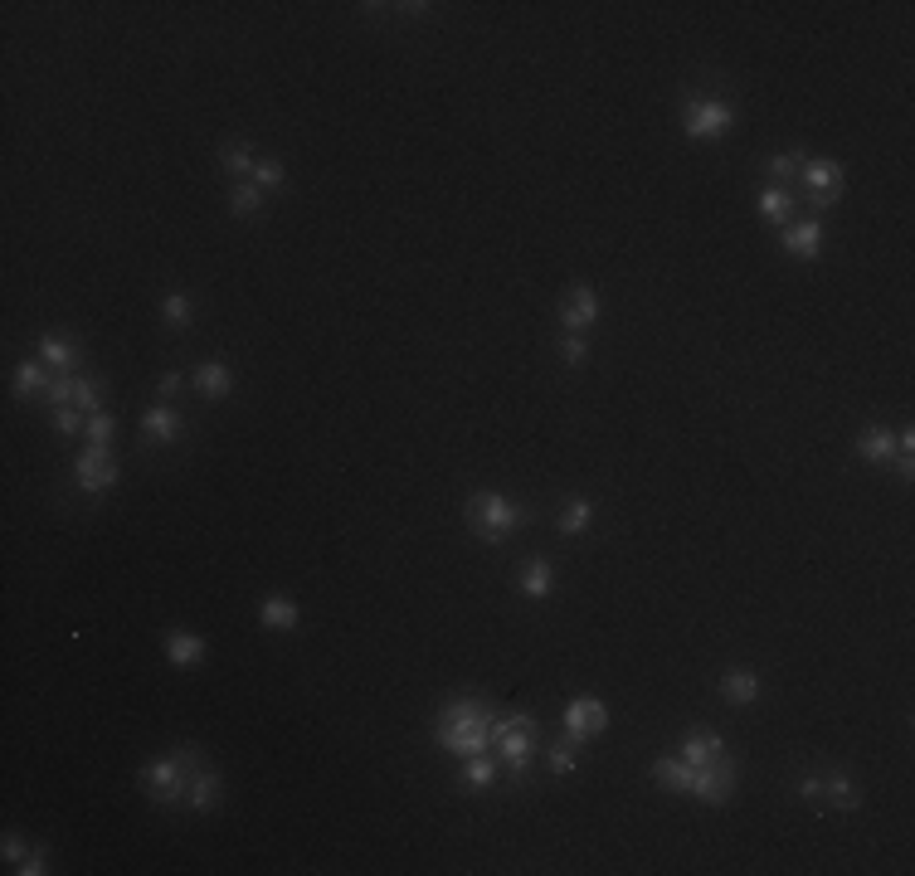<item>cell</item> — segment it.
Instances as JSON below:
<instances>
[{"label":"cell","mask_w":915,"mask_h":876,"mask_svg":"<svg viewBox=\"0 0 915 876\" xmlns=\"http://www.w3.org/2000/svg\"><path fill=\"white\" fill-rule=\"evenodd\" d=\"M492 721H497V711L482 696H453V701H443L439 716H434L439 750L458 755V760H473L482 750H492Z\"/></svg>","instance_id":"cell-1"},{"label":"cell","mask_w":915,"mask_h":876,"mask_svg":"<svg viewBox=\"0 0 915 876\" xmlns=\"http://www.w3.org/2000/svg\"><path fill=\"white\" fill-rule=\"evenodd\" d=\"M536 740H541V721L531 711H512V716L492 721V755H497V769L512 784L526 779V769L536 760Z\"/></svg>","instance_id":"cell-2"},{"label":"cell","mask_w":915,"mask_h":876,"mask_svg":"<svg viewBox=\"0 0 915 876\" xmlns=\"http://www.w3.org/2000/svg\"><path fill=\"white\" fill-rule=\"evenodd\" d=\"M200 765H205V755H200L195 745H176L171 755H161V760L142 765L137 784H142V794H147L151 803L171 808V803H185V794H190V779H195V769H200Z\"/></svg>","instance_id":"cell-3"},{"label":"cell","mask_w":915,"mask_h":876,"mask_svg":"<svg viewBox=\"0 0 915 876\" xmlns=\"http://www.w3.org/2000/svg\"><path fill=\"white\" fill-rule=\"evenodd\" d=\"M463 516H468L473 536L477 541H487V546H507L516 531L526 526V511L516 507L512 497H502V492H473L468 507H463Z\"/></svg>","instance_id":"cell-4"},{"label":"cell","mask_w":915,"mask_h":876,"mask_svg":"<svg viewBox=\"0 0 915 876\" xmlns=\"http://www.w3.org/2000/svg\"><path fill=\"white\" fill-rule=\"evenodd\" d=\"M731 122H735V103H726V98H687V108H682V132L692 142L726 137Z\"/></svg>","instance_id":"cell-5"},{"label":"cell","mask_w":915,"mask_h":876,"mask_svg":"<svg viewBox=\"0 0 915 876\" xmlns=\"http://www.w3.org/2000/svg\"><path fill=\"white\" fill-rule=\"evenodd\" d=\"M735 779H740L735 760H731V755H716L711 765H696L692 769V799L711 803V808H721V803L735 799Z\"/></svg>","instance_id":"cell-6"},{"label":"cell","mask_w":915,"mask_h":876,"mask_svg":"<svg viewBox=\"0 0 915 876\" xmlns=\"http://www.w3.org/2000/svg\"><path fill=\"white\" fill-rule=\"evenodd\" d=\"M74 482L83 492H112L117 487V458H112V448H98V443H88L83 453L74 458Z\"/></svg>","instance_id":"cell-7"},{"label":"cell","mask_w":915,"mask_h":876,"mask_svg":"<svg viewBox=\"0 0 915 876\" xmlns=\"http://www.w3.org/2000/svg\"><path fill=\"white\" fill-rule=\"evenodd\" d=\"M565 730H570L575 745L589 740V735H604V730H609V706H604L599 696H575V701L565 706Z\"/></svg>","instance_id":"cell-8"},{"label":"cell","mask_w":915,"mask_h":876,"mask_svg":"<svg viewBox=\"0 0 915 876\" xmlns=\"http://www.w3.org/2000/svg\"><path fill=\"white\" fill-rule=\"evenodd\" d=\"M799 181H804V190H808V200L813 205H833L842 195V166L838 161H828V156H808L804 161V171H799Z\"/></svg>","instance_id":"cell-9"},{"label":"cell","mask_w":915,"mask_h":876,"mask_svg":"<svg viewBox=\"0 0 915 876\" xmlns=\"http://www.w3.org/2000/svg\"><path fill=\"white\" fill-rule=\"evenodd\" d=\"M594 317H599V297H594V288H589V283H575V288L565 292V307H560L565 331H585Z\"/></svg>","instance_id":"cell-10"},{"label":"cell","mask_w":915,"mask_h":876,"mask_svg":"<svg viewBox=\"0 0 915 876\" xmlns=\"http://www.w3.org/2000/svg\"><path fill=\"white\" fill-rule=\"evenodd\" d=\"M784 254L813 263V258L823 254V224H818V219H799V224H789V229H784Z\"/></svg>","instance_id":"cell-11"},{"label":"cell","mask_w":915,"mask_h":876,"mask_svg":"<svg viewBox=\"0 0 915 876\" xmlns=\"http://www.w3.org/2000/svg\"><path fill=\"white\" fill-rule=\"evenodd\" d=\"M190 385L205 395V400H224L229 390H234V370L224 361H200L195 370H190Z\"/></svg>","instance_id":"cell-12"},{"label":"cell","mask_w":915,"mask_h":876,"mask_svg":"<svg viewBox=\"0 0 915 876\" xmlns=\"http://www.w3.org/2000/svg\"><path fill=\"white\" fill-rule=\"evenodd\" d=\"M220 799H224V779L210 765H200V769H195V779H190L185 808H190V813H210V808H215Z\"/></svg>","instance_id":"cell-13"},{"label":"cell","mask_w":915,"mask_h":876,"mask_svg":"<svg viewBox=\"0 0 915 876\" xmlns=\"http://www.w3.org/2000/svg\"><path fill=\"white\" fill-rule=\"evenodd\" d=\"M35 356L49 365L54 375H74L78 370V341H69V336H39Z\"/></svg>","instance_id":"cell-14"},{"label":"cell","mask_w":915,"mask_h":876,"mask_svg":"<svg viewBox=\"0 0 915 876\" xmlns=\"http://www.w3.org/2000/svg\"><path fill=\"white\" fill-rule=\"evenodd\" d=\"M716 755H726V740H721L716 730L696 726V730H687V735H682V760H687L692 769L696 765H711Z\"/></svg>","instance_id":"cell-15"},{"label":"cell","mask_w":915,"mask_h":876,"mask_svg":"<svg viewBox=\"0 0 915 876\" xmlns=\"http://www.w3.org/2000/svg\"><path fill=\"white\" fill-rule=\"evenodd\" d=\"M258 623L273 628V633H293L297 623H302V609H297L288 594H268V599L258 604Z\"/></svg>","instance_id":"cell-16"},{"label":"cell","mask_w":915,"mask_h":876,"mask_svg":"<svg viewBox=\"0 0 915 876\" xmlns=\"http://www.w3.org/2000/svg\"><path fill=\"white\" fill-rule=\"evenodd\" d=\"M185 429V419L171 409V404H151L147 414H142V434L151 438V443H176Z\"/></svg>","instance_id":"cell-17"},{"label":"cell","mask_w":915,"mask_h":876,"mask_svg":"<svg viewBox=\"0 0 915 876\" xmlns=\"http://www.w3.org/2000/svg\"><path fill=\"white\" fill-rule=\"evenodd\" d=\"M166 662H171V667H195V662H205V638H200V633H185V628H171V633H166Z\"/></svg>","instance_id":"cell-18"},{"label":"cell","mask_w":915,"mask_h":876,"mask_svg":"<svg viewBox=\"0 0 915 876\" xmlns=\"http://www.w3.org/2000/svg\"><path fill=\"white\" fill-rule=\"evenodd\" d=\"M857 458H867V463H891V458H896V434L881 429V424H867V429L857 434Z\"/></svg>","instance_id":"cell-19"},{"label":"cell","mask_w":915,"mask_h":876,"mask_svg":"<svg viewBox=\"0 0 915 876\" xmlns=\"http://www.w3.org/2000/svg\"><path fill=\"white\" fill-rule=\"evenodd\" d=\"M653 779H658L667 794H692V765L682 755H662L653 760Z\"/></svg>","instance_id":"cell-20"},{"label":"cell","mask_w":915,"mask_h":876,"mask_svg":"<svg viewBox=\"0 0 915 876\" xmlns=\"http://www.w3.org/2000/svg\"><path fill=\"white\" fill-rule=\"evenodd\" d=\"M755 205H760V219H765V224H789V219H794V190H789V185H765Z\"/></svg>","instance_id":"cell-21"},{"label":"cell","mask_w":915,"mask_h":876,"mask_svg":"<svg viewBox=\"0 0 915 876\" xmlns=\"http://www.w3.org/2000/svg\"><path fill=\"white\" fill-rule=\"evenodd\" d=\"M49 380H54V370L39 361V356H30V361L15 365V395H20V400H30V395H44V390H49Z\"/></svg>","instance_id":"cell-22"},{"label":"cell","mask_w":915,"mask_h":876,"mask_svg":"<svg viewBox=\"0 0 915 876\" xmlns=\"http://www.w3.org/2000/svg\"><path fill=\"white\" fill-rule=\"evenodd\" d=\"M721 696H726L731 706H750V701L760 696V677H755L750 667H731V672L721 677Z\"/></svg>","instance_id":"cell-23"},{"label":"cell","mask_w":915,"mask_h":876,"mask_svg":"<svg viewBox=\"0 0 915 876\" xmlns=\"http://www.w3.org/2000/svg\"><path fill=\"white\" fill-rule=\"evenodd\" d=\"M220 166H224V176H234V181H254V166H258L254 146H249V142L224 146V151H220Z\"/></svg>","instance_id":"cell-24"},{"label":"cell","mask_w":915,"mask_h":876,"mask_svg":"<svg viewBox=\"0 0 915 876\" xmlns=\"http://www.w3.org/2000/svg\"><path fill=\"white\" fill-rule=\"evenodd\" d=\"M550 589H555V570L546 560H526L521 565V594L526 599H550Z\"/></svg>","instance_id":"cell-25"},{"label":"cell","mask_w":915,"mask_h":876,"mask_svg":"<svg viewBox=\"0 0 915 876\" xmlns=\"http://www.w3.org/2000/svg\"><path fill=\"white\" fill-rule=\"evenodd\" d=\"M487 784H497V755L492 750H482L473 760H463V789L477 794V789H487Z\"/></svg>","instance_id":"cell-26"},{"label":"cell","mask_w":915,"mask_h":876,"mask_svg":"<svg viewBox=\"0 0 915 876\" xmlns=\"http://www.w3.org/2000/svg\"><path fill=\"white\" fill-rule=\"evenodd\" d=\"M589 521H594V502L575 497V502H565V507H560L555 531H560V536H580V531H589Z\"/></svg>","instance_id":"cell-27"},{"label":"cell","mask_w":915,"mask_h":876,"mask_svg":"<svg viewBox=\"0 0 915 876\" xmlns=\"http://www.w3.org/2000/svg\"><path fill=\"white\" fill-rule=\"evenodd\" d=\"M263 190H258L254 181H239L234 190H229V215L234 219H254V215H263Z\"/></svg>","instance_id":"cell-28"},{"label":"cell","mask_w":915,"mask_h":876,"mask_svg":"<svg viewBox=\"0 0 915 876\" xmlns=\"http://www.w3.org/2000/svg\"><path fill=\"white\" fill-rule=\"evenodd\" d=\"M818 799H828V808H838V813H852V808L862 803V794H857V784H852L847 774H833V779L818 789Z\"/></svg>","instance_id":"cell-29"},{"label":"cell","mask_w":915,"mask_h":876,"mask_svg":"<svg viewBox=\"0 0 915 876\" xmlns=\"http://www.w3.org/2000/svg\"><path fill=\"white\" fill-rule=\"evenodd\" d=\"M190 317H195V302L185 297V292H166V302H161V322L171 331H185L190 327Z\"/></svg>","instance_id":"cell-30"},{"label":"cell","mask_w":915,"mask_h":876,"mask_svg":"<svg viewBox=\"0 0 915 876\" xmlns=\"http://www.w3.org/2000/svg\"><path fill=\"white\" fill-rule=\"evenodd\" d=\"M808 151H784V156H769V185H789L804 171Z\"/></svg>","instance_id":"cell-31"},{"label":"cell","mask_w":915,"mask_h":876,"mask_svg":"<svg viewBox=\"0 0 915 876\" xmlns=\"http://www.w3.org/2000/svg\"><path fill=\"white\" fill-rule=\"evenodd\" d=\"M546 765H550V774H575V765H580V755H575V740H560V745H550V750H546Z\"/></svg>","instance_id":"cell-32"},{"label":"cell","mask_w":915,"mask_h":876,"mask_svg":"<svg viewBox=\"0 0 915 876\" xmlns=\"http://www.w3.org/2000/svg\"><path fill=\"white\" fill-rule=\"evenodd\" d=\"M288 181V171H283V161H273V156H263V161H258L254 166V185L258 190H263V195H268V190H278V185Z\"/></svg>","instance_id":"cell-33"},{"label":"cell","mask_w":915,"mask_h":876,"mask_svg":"<svg viewBox=\"0 0 915 876\" xmlns=\"http://www.w3.org/2000/svg\"><path fill=\"white\" fill-rule=\"evenodd\" d=\"M112 438H117V419L112 414H88V443H98V448H112Z\"/></svg>","instance_id":"cell-34"},{"label":"cell","mask_w":915,"mask_h":876,"mask_svg":"<svg viewBox=\"0 0 915 876\" xmlns=\"http://www.w3.org/2000/svg\"><path fill=\"white\" fill-rule=\"evenodd\" d=\"M560 356H565V365H585L589 361V346L580 331H565V341H560Z\"/></svg>","instance_id":"cell-35"},{"label":"cell","mask_w":915,"mask_h":876,"mask_svg":"<svg viewBox=\"0 0 915 876\" xmlns=\"http://www.w3.org/2000/svg\"><path fill=\"white\" fill-rule=\"evenodd\" d=\"M54 429L59 434H88V419H83V409H54Z\"/></svg>","instance_id":"cell-36"},{"label":"cell","mask_w":915,"mask_h":876,"mask_svg":"<svg viewBox=\"0 0 915 876\" xmlns=\"http://www.w3.org/2000/svg\"><path fill=\"white\" fill-rule=\"evenodd\" d=\"M15 872H20V876H44V872H49V867H44V852H39V847H30V852L15 862Z\"/></svg>","instance_id":"cell-37"},{"label":"cell","mask_w":915,"mask_h":876,"mask_svg":"<svg viewBox=\"0 0 915 876\" xmlns=\"http://www.w3.org/2000/svg\"><path fill=\"white\" fill-rule=\"evenodd\" d=\"M185 385V375L181 370H166V375H161V385H156V390H161V400H171V395H176V390H181Z\"/></svg>","instance_id":"cell-38"},{"label":"cell","mask_w":915,"mask_h":876,"mask_svg":"<svg viewBox=\"0 0 915 876\" xmlns=\"http://www.w3.org/2000/svg\"><path fill=\"white\" fill-rule=\"evenodd\" d=\"M0 857H5V862H20V857H25V842H20V833H5V847H0Z\"/></svg>","instance_id":"cell-39"},{"label":"cell","mask_w":915,"mask_h":876,"mask_svg":"<svg viewBox=\"0 0 915 876\" xmlns=\"http://www.w3.org/2000/svg\"><path fill=\"white\" fill-rule=\"evenodd\" d=\"M818 789H823V779H813V774L799 784V794H804V799H818Z\"/></svg>","instance_id":"cell-40"}]
</instances>
